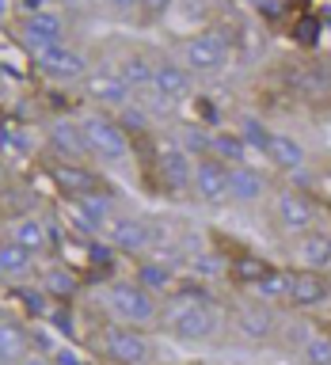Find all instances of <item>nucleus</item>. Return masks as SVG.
<instances>
[{"instance_id":"obj_24","label":"nucleus","mask_w":331,"mask_h":365,"mask_svg":"<svg viewBox=\"0 0 331 365\" xmlns=\"http://www.w3.org/2000/svg\"><path fill=\"white\" fill-rule=\"evenodd\" d=\"M11 236H16V244H23L27 251H39V247L46 244V228H42L39 221H34V217H27V221H19Z\"/></svg>"},{"instance_id":"obj_34","label":"nucleus","mask_w":331,"mask_h":365,"mask_svg":"<svg viewBox=\"0 0 331 365\" xmlns=\"http://www.w3.org/2000/svg\"><path fill=\"white\" fill-rule=\"evenodd\" d=\"M297 38H301V42H316V19H301V23H297Z\"/></svg>"},{"instance_id":"obj_14","label":"nucleus","mask_w":331,"mask_h":365,"mask_svg":"<svg viewBox=\"0 0 331 365\" xmlns=\"http://www.w3.org/2000/svg\"><path fill=\"white\" fill-rule=\"evenodd\" d=\"M263 153L274 160V168H285V171H297L305 164V148L297 145L293 137H285V133H270V141H267Z\"/></svg>"},{"instance_id":"obj_12","label":"nucleus","mask_w":331,"mask_h":365,"mask_svg":"<svg viewBox=\"0 0 331 365\" xmlns=\"http://www.w3.org/2000/svg\"><path fill=\"white\" fill-rule=\"evenodd\" d=\"M278 221L285 228H297V232H301V228L312 225V202L297 190H282L278 194Z\"/></svg>"},{"instance_id":"obj_28","label":"nucleus","mask_w":331,"mask_h":365,"mask_svg":"<svg viewBox=\"0 0 331 365\" xmlns=\"http://www.w3.org/2000/svg\"><path fill=\"white\" fill-rule=\"evenodd\" d=\"M57 175V182H61V187H68V190H91L96 187V179L88 175V171H80V168H68V164H61L54 171Z\"/></svg>"},{"instance_id":"obj_31","label":"nucleus","mask_w":331,"mask_h":365,"mask_svg":"<svg viewBox=\"0 0 331 365\" xmlns=\"http://www.w3.org/2000/svg\"><path fill=\"white\" fill-rule=\"evenodd\" d=\"M46 285H50L54 293H61V297H68L76 289V282H73V274H68V270H50V274H46Z\"/></svg>"},{"instance_id":"obj_36","label":"nucleus","mask_w":331,"mask_h":365,"mask_svg":"<svg viewBox=\"0 0 331 365\" xmlns=\"http://www.w3.org/2000/svg\"><path fill=\"white\" fill-rule=\"evenodd\" d=\"M19 8L27 11V16H34V11H46V0H19Z\"/></svg>"},{"instance_id":"obj_25","label":"nucleus","mask_w":331,"mask_h":365,"mask_svg":"<svg viewBox=\"0 0 331 365\" xmlns=\"http://www.w3.org/2000/svg\"><path fill=\"white\" fill-rule=\"evenodd\" d=\"M240 141H244L248 148H267V141H270V133H267V125H263L259 118H251V114H248V118H240Z\"/></svg>"},{"instance_id":"obj_21","label":"nucleus","mask_w":331,"mask_h":365,"mask_svg":"<svg viewBox=\"0 0 331 365\" xmlns=\"http://www.w3.org/2000/svg\"><path fill=\"white\" fill-rule=\"evenodd\" d=\"M301 259H305V267H327L331 262V232H305Z\"/></svg>"},{"instance_id":"obj_8","label":"nucleus","mask_w":331,"mask_h":365,"mask_svg":"<svg viewBox=\"0 0 331 365\" xmlns=\"http://www.w3.org/2000/svg\"><path fill=\"white\" fill-rule=\"evenodd\" d=\"M156 168H160V175H164V182H168L171 190H183L194 179L190 156H187V148H179V145H164V148H160Z\"/></svg>"},{"instance_id":"obj_10","label":"nucleus","mask_w":331,"mask_h":365,"mask_svg":"<svg viewBox=\"0 0 331 365\" xmlns=\"http://www.w3.org/2000/svg\"><path fill=\"white\" fill-rule=\"evenodd\" d=\"M327 293H331V285L320 274H290V297L285 301L297 308H312L320 301H327Z\"/></svg>"},{"instance_id":"obj_3","label":"nucleus","mask_w":331,"mask_h":365,"mask_svg":"<svg viewBox=\"0 0 331 365\" xmlns=\"http://www.w3.org/2000/svg\"><path fill=\"white\" fill-rule=\"evenodd\" d=\"M168 327H171V335H175V339H210L213 327H217V316L205 304L179 301L168 312Z\"/></svg>"},{"instance_id":"obj_41","label":"nucleus","mask_w":331,"mask_h":365,"mask_svg":"<svg viewBox=\"0 0 331 365\" xmlns=\"http://www.w3.org/2000/svg\"><path fill=\"white\" fill-rule=\"evenodd\" d=\"M111 4H114V8H133L137 0H111Z\"/></svg>"},{"instance_id":"obj_19","label":"nucleus","mask_w":331,"mask_h":365,"mask_svg":"<svg viewBox=\"0 0 331 365\" xmlns=\"http://www.w3.org/2000/svg\"><path fill=\"white\" fill-rule=\"evenodd\" d=\"M23 354H27V335H23V327L0 324V365L23 361Z\"/></svg>"},{"instance_id":"obj_32","label":"nucleus","mask_w":331,"mask_h":365,"mask_svg":"<svg viewBox=\"0 0 331 365\" xmlns=\"http://www.w3.org/2000/svg\"><path fill=\"white\" fill-rule=\"evenodd\" d=\"M263 274H267V267L255 262V259H240L236 262V278L240 282H255V278H263Z\"/></svg>"},{"instance_id":"obj_13","label":"nucleus","mask_w":331,"mask_h":365,"mask_svg":"<svg viewBox=\"0 0 331 365\" xmlns=\"http://www.w3.org/2000/svg\"><path fill=\"white\" fill-rule=\"evenodd\" d=\"M153 88H156L164 99H183V96L190 91V76H187V68L164 61V65L153 68Z\"/></svg>"},{"instance_id":"obj_11","label":"nucleus","mask_w":331,"mask_h":365,"mask_svg":"<svg viewBox=\"0 0 331 365\" xmlns=\"http://www.w3.org/2000/svg\"><path fill=\"white\" fill-rule=\"evenodd\" d=\"M263 190H267V179H263L255 168L236 164L233 171H228V198H236V202H255V198H263Z\"/></svg>"},{"instance_id":"obj_20","label":"nucleus","mask_w":331,"mask_h":365,"mask_svg":"<svg viewBox=\"0 0 331 365\" xmlns=\"http://www.w3.org/2000/svg\"><path fill=\"white\" fill-rule=\"evenodd\" d=\"M50 141H54L57 148H65L68 156H84V153H88L84 133H80V125H73V122H54V125H50Z\"/></svg>"},{"instance_id":"obj_38","label":"nucleus","mask_w":331,"mask_h":365,"mask_svg":"<svg viewBox=\"0 0 331 365\" xmlns=\"http://www.w3.org/2000/svg\"><path fill=\"white\" fill-rule=\"evenodd\" d=\"M23 301H27V308H31V312H42V308H46L39 293H23Z\"/></svg>"},{"instance_id":"obj_33","label":"nucleus","mask_w":331,"mask_h":365,"mask_svg":"<svg viewBox=\"0 0 331 365\" xmlns=\"http://www.w3.org/2000/svg\"><path fill=\"white\" fill-rule=\"evenodd\" d=\"M122 125L126 130H145V114L133 107H122Z\"/></svg>"},{"instance_id":"obj_17","label":"nucleus","mask_w":331,"mask_h":365,"mask_svg":"<svg viewBox=\"0 0 331 365\" xmlns=\"http://www.w3.org/2000/svg\"><path fill=\"white\" fill-rule=\"evenodd\" d=\"M88 91L96 99H103V103H111V107H130V84L126 80H118V76H91V84H88Z\"/></svg>"},{"instance_id":"obj_15","label":"nucleus","mask_w":331,"mask_h":365,"mask_svg":"<svg viewBox=\"0 0 331 365\" xmlns=\"http://www.w3.org/2000/svg\"><path fill=\"white\" fill-rule=\"evenodd\" d=\"M111 240L118 247H126V251H141V247H148V228L141 225V221H133V217H118V221H111Z\"/></svg>"},{"instance_id":"obj_42","label":"nucleus","mask_w":331,"mask_h":365,"mask_svg":"<svg viewBox=\"0 0 331 365\" xmlns=\"http://www.w3.org/2000/svg\"><path fill=\"white\" fill-rule=\"evenodd\" d=\"M4 11H8V0H0V16H4Z\"/></svg>"},{"instance_id":"obj_23","label":"nucleus","mask_w":331,"mask_h":365,"mask_svg":"<svg viewBox=\"0 0 331 365\" xmlns=\"http://www.w3.org/2000/svg\"><path fill=\"white\" fill-rule=\"evenodd\" d=\"M210 153H221L225 160H233V164H244L248 145L240 141L236 133H213V137H210Z\"/></svg>"},{"instance_id":"obj_2","label":"nucleus","mask_w":331,"mask_h":365,"mask_svg":"<svg viewBox=\"0 0 331 365\" xmlns=\"http://www.w3.org/2000/svg\"><path fill=\"white\" fill-rule=\"evenodd\" d=\"M80 133H84V145L91 148V153H99V156H107V160H122L126 153H130L126 133L114 122L99 118V114H91V118L80 122Z\"/></svg>"},{"instance_id":"obj_18","label":"nucleus","mask_w":331,"mask_h":365,"mask_svg":"<svg viewBox=\"0 0 331 365\" xmlns=\"http://www.w3.org/2000/svg\"><path fill=\"white\" fill-rule=\"evenodd\" d=\"M251 285H255V297H259V301H267V304L270 301L278 304V301L290 297V274H285V270H267L263 278H255Z\"/></svg>"},{"instance_id":"obj_39","label":"nucleus","mask_w":331,"mask_h":365,"mask_svg":"<svg viewBox=\"0 0 331 365\" xmlns=\"http://www.w3.org/2000/svg\"><path fill=\"white\" fill-rule=\"evenodd\" d=\"M57 361H61V365H84L73 350H57Z\"/></svg>"},{"instance_id":"obj_9","label":"nucleus","mask_w":331,"mask_h":365,"mask_svg":"<svg viewBox=\"0 0 331 365\" xmlns=\"http://www.w3.org/2000/svg\"><path fill=\"white\" fill-rule=\"evenodd\" d=\"M194 190H198V198L205 202H221L228 198V168L217 164V160H202L198 168H194Z\"/></svg>"},{"instance_id":"obj_1","label":"nucleus","mask_w":331,"mask_h":365,"mask_svg":"<svg viewBox=\"0 0 331 365\" xmlns=\"http://www.w3.org/2000/svg\"><path fill=\"white\" fill-rule=\"evenodd\" d=\"M107 304L118 319H126V324H148V319L156 316L153 293L141 289V285H133V282H114L111 293H107Z\"/></svg>"},{"instance_id":"obj_29","label":"nucleus","mask_w":331,"mask_h":365,"mask_svg":"<svg viewBox=\"0 0 331 365\" xmlns=\"http://www.w3.org/2000/svg\"><path fill=\"white\" fill-rule=\"evenodd\" d=\"M137 274H141V289L160 293V289H168V285H171V274L164 267H156V262H148V267H141Z\"/></svg>"},{"instance_id":"obj_40","label":"nucleus","mask_w":331,"mask_h":365,"mask_svg":"<svg viewBox=\"0 0 331 365\" xmlns=\"http://www.w3.org/2000/svg\"><path fill=\"white\" fill-rule=\"evenodd\" d=\"M19 365H50V361H46V358H23Z\"/></svg>"},{"instance_id":"obj_35","label":"nucleus","mask_w":331,"mask_h":365,"mask_svg":"<svg viewBox=\"0 0 331 365\" xmlns=\"http://www.w3.org/2000/svg\"><path fill=\"white\" fill-rule=\"evenodd\" d=\"M141 8H148V11H168L171 8V0H137Z\"/></svg>"},{"instance_id":"obj_22","label":"nucleus","mask_w":331,"mask_h":365,"mask_svg":"<svg viewBox=\"0 0 331 365\" xmlns=\"http://www.w3.org/2000/svg\"><path fill=\"white\" fill-rule=\"evenodd\" d=\"M118 80H126V84H153V65L145 61V57H137V53H130V57H122V65H118Z\"/></svg>"},{"instance_id":"obj_6","label":"nucleus","mask_w":331,"mask_h":365,"mask_svg":"<svg viewBox=\"0 0 331 365\" xmlns=\"http://www.w3.org/2000/svg\"><path fill=\"white\" fill-rule=\"evenodd\" d=\"M34 61L46 76L54 80H73V76H84L88 61L80 57L76 50H65V46H46V50H34Z\"/></svg>"},{"instance_id":"obj_30","label":"nucleus","mask_w":331,"mask_h":365,"mask_svg":"<svg viewBox=\"0 0 331 365\" xmlns=\"http://www.w3.org/2000/svg\"><path fill=\"white\" fill-rule=\"evenodd\" d=\"M80 213H84L91 225H99L103 217L111 213V202H107V198H99V194H84V198H80Z\"/></svg>"},{"instance_id":"obj_4","label":"nucleus","mask_w":331,"mask_h":365,"mask_svg":"<svg viewBox=\"0 0 331 365\" xmlns=\"http://www.w3.org/2000/svg\"><path fill=\"white\" fill-rule=\"evenodd\" d=\"M183 61L194 73H217L225 65V38L221 34H198L183 46Z\"/></svg>"},{"instance_id":"obj_26","label":"nucleus","mask_w":331,"mask_h":365,"mask_svg":"<svg viewBox=\"0 0 331 365\" xmlns=\"http://www.w3.org/2000/svg\"><path fill=\"white\" fill-rule=\"evenodd\" d=\"M305 361L308 365H331V335L305 339Z\"/></svg>"},{"instance_id":"obj_37","label":"nucleus","mask_w":331,"mask_h":365,"mask_svg":"<svg viewBox=\"0 0 331 365\" xmlns=\"http://www.w3.org/2000/svg\"><path fill=\"white\" fill-rule=\"evenodd\" d=\"M187 145H190V148H210V137H202V133L190 130V133H187Z\"/></svg>"},{"instance_id":"obj_16","label":"nucleus","mask_w":331,"mask_h":365,"mask_svg":"<svg viewBox=\"0 0 331 365\" xmlns=\"http://www.w3.org/2000/svg\"><path fill=\"white\" fill-rule=\"evenodd\" d=\"M236 331L244 339H270L274 335V316L267 312V308H244V312L236 316Z\"/></svg>"},{"instance_id":"obj_5","label":"nucleus","mask_w":331,"mask_h":365,"mask_svg":"<svg viewBox=\"0 0 331 365\" xmlns=\"http://www.w3.org/2000/svg\"><path fill=\"white\" fill-rule=\"evenodd\" d=\"M103 346H107V354L122 365H145L148 354H153L141 335H133V331H126V327H107L103 331Z\"/></svg>"},{"instance_id":"obj_27","label":"nucleus","mask_w":331,"mask_h":365,"mask_svg":"<svg viewBox=\"0 0 331 365\" xmlns=\"http://www.w3.org/2000/svg\"><path fill=\"white\" fill-rule=\"evenodd\" d=\"M31 262V251L23 247V244H0V270H23Z\"/></svg>"},{"instance_id":"obj_7","label":"nucleus","mask_w":331,"mask_h":365,"mask_svg":"<svg viewBox=\"0 0 331 365\" xmlns=\"http://www.w3.org/2000/svg\"><path fill=\"white\" fill-rule=\"evenodd\" d=\"M61 19L54 16V11H34L27 16L23 23V42L31 46V50H46V46H61Z\"/></svg>"},{"instance_id":"obj_43","label":"nucleus","mask_w":331,"mask_h":365,"mask_svg":"<svg viewBox=\"0 0 331 365\" xmlns=\"http://www.w3.org/2000/svg\"><path fill=\"white\" fill-rule=\"evenodd\" d=\"M0 274H4V270H0Z\"/></svg>"}]
</instances>
